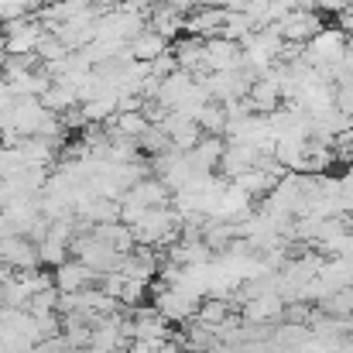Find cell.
<instances>
[{
	"instance_id": "obj_3",
	"label": "cell",
	"mask_w": 353,
	"mask_h": 353,
	"mask_svg": "<svg viewBox=\"0 0 353 353\" xmlns=\"http://www.w3.org/2000/svg\"><path fill=\"white\" fill-rule=\"evenodd\" d=\"M340 28H343L347 34H353V7H347V10H340Z\"/></svg>"
},
{
	"instance_id": "obj_2",
	"label": "cell",
	"mask_w": 353,
	"mask_h": 353,
	"mask_svg": "<svg viewBox=\"0 0 353 353\" xmlns=\"http://www.w3.org/2000/svg\"><path fill=\"white\" fill-rule=\"evenodd\" d=\"M97 281H100V274H97L93 268H86L79 257H65V261L55 264V271H52V285H55L59 292H79V288L97 285Z\"/></svg>"
},
{
	"instance_id": "obj_1",
	"label": "cell",
	"mask_w": 353,
	"mask_h": 353,
	"mask_svg": "<svg viewBox=\"0 0 353 353\" xmlns=\"http://www.w3.org/2000/svg\"><path fill=\"white\" fill-rule=\"evenodd\" d=\"M281 312H285V299L278 292H261V295H250L243 302L240 319L257 323V326H274V323H281Z\"/></svg>"
}]
</instances>
